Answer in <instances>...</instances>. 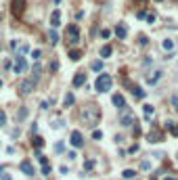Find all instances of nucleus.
Instances as JSON below:
<instances>
[{
  "instance_id": "nucleus-1",
  "label": "nucleus",
  "mask_w": 178,
  "mask_h": 180,
  "mask_svg": "<svg viewBox=\"0 0 178 180\" xmlns=\"http://www.w3.org/2000/svg\"><path fill=\"white\" fill-rule=\"evenodd\" d=\"M82 119H84V124H86V126H96V119H99V109L94 107V105H92V107H86L84 109V111H82Z\"/></svg>"
},
{
  "instance_id": "nucleus-2",
  "label": "nucleus",
  "mask_w": 178,
  "mask_h": 180,
  "mask_svg": "<svg viewBox=\"0 0 178 180\" xmlns=\"http://www.w3.org/2000/svg\"><path fill=\"white\" fill-rule=\"evenodd\" d=\"M111 84H113V78L109 73H101L96 78V82H94V90L96 92H107V90L111 88Z\"/></svg>"
},
{
  "instance_id": "nucleus-3",
  "label": "nucleus",
  "mask_w": 178,
  "mask_h": 180,
  "mask_svg": "<svg viewBox=\"0 0 178 180\" xmlns=\"http://www.w3.org/2000/svg\"><path fill=\"white\" fill-rule=\"evenodd\" d=\"M36 84H38V75H30V78H25L23 82H21V92L23 94H30V92H34L36 88Z\"/></svg>"
},
{
  "instance_id": "nucleus-4",
  "label": "nucleus",
  "mask_w": 178,
  "mask_h": 180,
  "mask_svg": "<svg viewBox=\"0 0 178 180\" xmlns=\"http://www.w3.org/2000/svg\"><path fill=\"white\" fill-rule=\"evenodd\" d=\"M65 40H67L69 44H78V42H80V29H78V25H67Z\"/></svg>"
},
{
  "instance_id": "nucleus-5",
  "label": "nucleus",
  "mask_w": 178,
  "mask_h": 180,
  "mask_svg": "<svg viewBox=\"0 0 178 180\" xmlns=\"http://www.w3.org/2000/svg\"><path fill=\"white\" fill-rule=\"evenodd\" d=\"M69 143L75 147V149H82L84 147V138H82V132H78V130H73L69 136Z\"/></svg>"
},
{
  "instance_id": "nucleus-6",
  "label": "nucleus",
  "mask_w": 178,
  "mask_h": 180,
  "mask_svg": "<svg viewBox=\"0 0 178 180\" xmlns=\"http://www.w3.org/2000/svg\"><path fill=\"white\" fill-rule=\"evenodd\" d=\"M19 168H21V172H23L25 176H34V174H36L32 161H27V159H25V161H21V165H19Z\"/></svg>"
},
{
  "instance_id": "nucleus-7",
  "label": "nucleus",
  "mask_w": 178,
  "mask_h": 180,
  "mask_svg": "<svg viewBox=\"0 0 178 180\" xmlns=\"http://www.w3.org/2000/svg\"><path fill=\"white\" fill-rule=\"evenodd\" d=\"M11 4H13V13H15V15L19 17V15L23 13V6H25V0H13Z\"/></svg>"
},
{
  "instance_id": "nucleus-8",
  "label": "nucleus",
  "mask_w": 178,
  "mask_h": 180,
  "mask_svg": "<svg viewBox=\"0 0 178 180\" xmlns=\"http://www.w3.org/2000/svg\"><path fill=\"white\" fill-rule=\"evenodd\" d=\"M111 103H113L117 109H124L126 107V101H124V96H122V94H113V96H111Z\"/></svg>"
},
{
  "instance_id": "nucleus-9",
  "label": "nucleus",
  "mask_w": 178,
  "mask_h": 180,
  "mask_svg": "<svg viewBox=\"0 0 178 180\" xmlns=\"http://www.w3.org/2000/svg\"><path fill=\"white\" fill-rule=\"evenodd\" d=\"M59 23H61V13H59V11H53V15H51V25H53V29L59 27Z\"/></svg>"
},
{
  "instance_id": "nucleus-10",
  "label": "nucleus",
  "mask_w": 178,
  "mask_h": 180,
  "mask_svg": "<svg viewBox=\"0 0 178 180\" xmlns=\"http://www.w3.org/2000/svg\"><path fill=\"white\" fill-rule=\"evenodd\" d=\"M86 84V73H78L73 78V86H84Z\"/></svg>"
},
{
  "instance_id": "nucleus-11",
  "label": "nucleus",
  "mask_w": 178,
  "mask_h": 180,
  "mask_svg": "<svg viewBox=\"0 0 178 180\" xmlns=\"http://www.w3.org/2000/svg\"><path fill=\"white\" fill-rule=\"evenodd\" d=\"M159 78H161V71H159V69H157V71H151V75H147V84H155Z\"/></svg>"
},
{
  "instance_id": "nucleus-12",
  "label": "nucleus",
  "mask_w": 178,
  "mask_h": 180,
  "mask_svg": "<svg viewBox=\"0 0 178 180\" xmlns=\"http://www.w3.org/2000/svg\"><path fill=\"white\" fill-rule=\"evenodd\" d=\"M23 69H25V59H23V57H17V61H15V71L21 73Z\"/></svg>"
},
{
  "instance_id": "nucleus-13",
  "label": "nucleus",
  "mask_w": 178,
  "mask_h": 180,
  "mask_svg": "<svg viewBox=\"0 0 178 180\" xmlns=\"http://www.w3.org/2000/svg\"><path fill=\"white\" fill-rule=\"evenodd\" d=\"M111 53H113V48H111L109 44H107V46H103V48H101V59H109V57H111Z\"/></svg>"
},
{
  "instance_id": "nucleus-14",
  "label": "nucleus",
  "mask_w": 178,
  "mask_h": 180,
  "mask_svg": "<svg viewBox=\"0 0 178 180\" xmlns=\"http://www.w3.org/2000/svg\"><path fill=\"white\" fill-rule=\"evenodd\" d=\"M73 101H75V96H73L71 92H67V94H65V101H63V105H65V107H71V105H73Z\"/></svg>"
},
{
  "instance_id": "nucleus-15",
  "label": "nucleus",
  "mask_w": 178,
  "mask_h": 180,
  "mask_svg": "<svg viewBox=\"0 0 178 180\" xmlns=\"http://www.w3.org/2000/svg\"><path fill=\"white\" fill-rule=\"evenodd\" d=\"M126 34H128V29H126L124 25H117L115 27V36L117 38H126Z\"/></svg>"
},
{
  "instance_id": "nucleus-16",
  "label": "nucleus",
  "mask_w": 178,
  "mask_h": 180,
  "mask_svg": "<svg viewBox=\"0 0 178 180\" xmlns=\"http://www.w3.org/2000/svg\"><path fill=\"white\" fill-rule=\"evenodd\" d=\"M132 94H134L136 99H142V96H145L147 92H145V90H142L141 86H134V88H132Z\"/></svg>"
},
{
  "instance_id": "nucleus-17",
  "label": "nucleus",
  "mask_w": 178,
  "mask_h": 180,
  "mask_svg": "<svg viewBox=\"0 0 178 180\" xmlns=\"http://www.w3.org/2000/svg\"><path fill=\"white\" fill-rule=\"evenodd\" d=\"M32 144H34L36 149H40V147H44V138H42V136H34V140H32Z\"/></svg>"
},
{
  "instance_id": "nucleus-18",
  "label": "nucleus",
  "mask_w": 178,
  "mask_h": 180,
  "mask_svg": "<svg viewBox=\"0 0 178 180\" xmlns=\"http://www.w3.org/2000/svg\"><path fill=\"white\" fill-rule=\"evenodd\" d=\"M69 59L71 61H80V59H82V53H80V50H69Z\"/></svg>"
},
{
  "instance_id": "nucleus-19",
  "label": "nucleus",
  "mask_w": 178,
  "mask_h": 180,
  "mask_svg": "<svg viewBox=\"0 0 178 180\" xmlns=\"http://www.w3.org/2000/svg\"><path fill=\"white\" fill-rule=\"evenodd\" d=\"M159 140H161V134H157V132L149 134V143H159Z\"/></svg>"
},
{
  "instance_id": "nucleus-20",
  "label": "nucleus",
  "mask_w": 178,
  "mask_h": 180,
  "mask_svg": "<svg viewBox=\"0 0 178 180\" xmlns=\"http://www.w3.org/2000/svg\"><path fill=\"white\" fill-rule=\"evenodd\" d=\"M132 122H134V117H132V113H128V115H124V117H122V124H124V126H130Z\"/></svg>"
},
{
  "instance_id": "nucleus-21",
  "label": "nucleus",
  "mask_w": 178,
  "mask_h": 180,
  "mask_svg": "<svg viewBox=\"0 0 178 180\" xmlns=\"http://www.w3.org/2000/svg\"><path fill=\"white\" fill-rule=\"evenodd\" d=\"M161 46H163L166 50H172V48H174V40H163V42H161Z\"/></svg>"
},
{
  "instance_id": "nucleus-22",
  "label": "nucleus",
  "mask_w": 178,
  "mask_h": 180,
  "mask_svg": "<svg viewBox=\"0 0 178 180\" xmlns=\"http://www.w3.org/2000/svg\"><path fill=\"white\" fill-rule=\"evenodd\" d=\"M92 69H94V71H101V69H103V61H101V59L92 61Z\"/></svg>"
},
{
  "instance_id": "nucleus-23",
  "label": "nucleus",
  "mask_w": 178,
  "mask_h": 180,
  "mask_svg": "<svg viewBox=\"0 0 178 180\" xmlns=\"http://www.w3.org/2000/svg\"><path fill=\"white\" fill-rule=\"evenodd\" d=\"M48 38H51V42H53V44H57V42H59V34H57L54 29H51V32H48Z\"/></svg>"
},
{
  "instance_id": "nucleus-24",
  "label": "nucleus",
  "mask_w": 178,
  "mask_h": 180,
  "mask_svg": "<svg viewBox=\"0 0 178 180\" xmlns=\"http://www.w3.org/2000/svg\"><path fill=\"white\" fill-rule=\"evenodd\" d=\"M166 126H168V130L172 132V136H178V126H172V122H168Z\"/></svg>"
},
{
  "instance_id": "nucleus-25",
  "label": "nucleus",
  "mask_w": 178,
  "mask_h": 180,
  "mask_svg": "<svg viewBox=\"0 0 178 180\" xmlns=\"http://www.w3.org/2000/svg\"><path fill=\"white\" fill-rule=\"evenodd\" d=\"M142 109H145V115H147V117H149V115H153V105H149V103H147V105H142Z\"/></svg>"
},
{
  "instance_id": "nucleus-26",
  "label": "nucleus",
  "mask_w": 178,
  "mask_h": 180,
  "mask_svg": "<svg viewBox=\"0 0 178 180\" xmlns=\"http://www.w3.org/2000/svg\"><path fill=\"white\" fill-rule=\"evenodd\" d=\"M134 176H136V172H134V170H124V178L132 180V178H134Z\"/></svg>"
},
{
  "instance_id": "nucleus-27",
  "label": "nucleus",
  "mask_w": 178,
  "mask_h": 180,
  "mask_svg": "<svg viewBox=\"0 0 178 180\" xmlns=\"http://www.w3.org/2000/svg\"><path fill=\"white\" fill-rule=\"evenodd\" d=\"M92 168H94V159H86V161H84V170L88 172V170H92Z\"/></svg>"
},
{
  "instance_id": "nucleus-28",
  "label": "nucleus",
  "mask_w": 178,
  "mask_h": 180,
  "mask_svg": "<svg viewBox=\"0 0 178 180\" xmlns=\"http://www.w3.org/2000/svg\"><path fill=\"white\" fill-rule=\"evenodd\" d=\"M36 157H38V161L42 163V165H48V159H46V157H44V155H42V153H38V155H36Z\"/></svg>"
},
{
  "instance_id": "nucleus-29",
  "label": "nucleus",
  "mask_w": 178,
  "mask_h": 180,
  "mask_svg": "<svg viewBox=\"0 0 178 180\" xmlns=\"http://www.w3.org/2000/svg\"><path fill=\"white\" fill-rule=\"evenodd\" d=\"M54 151H57V153H63V151H65V144H63V143H57V144H54Z\"/></svg>"
},
{
  "instance_id": "nucleus-30",
  "label": "nucleus",
  "mask_w": 178,
  "mask_h": 180,
  "mask_svg": "<svg viewBox=\"0 0 178 180\" xmlns=\"http://www.w3.org/2000/svg\"><path fill=\"white\" fill-rule=\"evenodd\" d=\"M4 124H6V113L0 111V126H4Z\"/></svg>"
},
{
  "instance_id": "nucleus-31",
  "label": "nucleus",
  "mask_w": 178,
  "mask_h": 180,
  "mask_svg": "<svg viewBox=\"0 0 178 180\" xmlns=\"http://www.w3.org/2000/svg\"><path fill=\"white\" fill-rule=\"evenodd\" d=\"M19 50H21V54H27V53H30V46H27V44H21Z\"/></svg>"
},
{
  "instance_id": "nucleus-32",
  "label": "nucleus",
  "mask_w": 178,
  "mask_h": 180,
  "mask_svg": "<svg viewBox=\"0 0 178 180\" xmlns=\"http://www.w3.org/2000/svg\"><path fill=\"white\" fill-rule=\"evenodd\" d=\"M101 36L103 38H111V29H101Z\"/></svg>"
},
{
  "instance_id": "nucleus-33",
  "label": "nucleus",
  "mask_w": 178,
  "mask_h": 180,
  "mask_svg": "<svg viewBox=\"0 0 178 180\" xmlns=\"http://www.w3.org/2000/svg\"><path fill=\"white\" fill-rule=\"evenodd\" d=\"M32 57H34L36 61H40V57H42V53H40V50H38V48H36L34 53H32Z\"/></svg>"
},
{
  "instance_id": "nucleus-34",
  "label": "nucleus",
  "mask_w": 178,
  "mask_h": 180,
  "mask_svg": "<svg viewBox=\"0 0 178 180\" xmlns=\"http://www.w3.org/2000/svg\"><path fill=\"white\" fill-rule=\"evenodd\" d=\"M42 174L48 176V174H51V165H44V168H42Z\"/></svg>"
},
{
  "instance_id": "nucleus-35",
  "label": "nucleus",
  "mask_w": 178,
  "mask_h": 180,
  "mask_svg": "<svg viewBox=\"0 0 178 180\" xmlns=\"http://www.w3.org/2000/svg\"><path fill=\"white\" fill-rule=\"evenodd\" d=\"M149 168H151V163H149V161H142L141 163V170H149Z\"/></svg>"
},
{
  "instance_id": "nucleus-36",
  "label": "nucleus",
  "mask_w": 178,
  "mask_h": 180,
  "mask_svg": "<svg viewBox=\"0 0 178 180\" xmlns=\"http://www.w3.org/2000/svg\"><path fill=\"white\" fill-rule=\"evenodd\" d=\"M25 115H27V109H21V111H19V119H23Z\"/></svg>"
},
{
  "instance_id": "nucleus-37",
  "label": "nucleus",
  "mask_w": 178,
  "mask_h": 180,
  "mask_svg": "<svg viewBox=\"0 0 178 180\" xmlns=\"http://www.w3.org/2000/svg\"><path fill=\"white\" fill-rule=\"evenodd\" d=\"M92 136H94V138H96V140H99V138H101V136H103V134H101V130H94V132H92Z\"/></svg>"
},
{
  "instance_id": "nucleus-38",
  "label": "nucleus",
  "mask_w": 178,
  "mask_h": 180,
  "mask_svg": "<svg viewBox=\"0 0 178 180\" xmlns=\"http://www.w3.org/2000/svg\"><path fill=\"white\" fill-rule=\"evenodd\" d=\"M136 17H138V19H147V17H149V15H147L145 11H141V13H136Z\"/></svg>"
},
{
  "instance_id": "nucleus-39",
  "label": "nucleus",
  "mask_w": 178,
  "mask_h": 180,
  "mask_svg": "<svg viewBox=\"0 0 178 180\" xmlns=\"http://www.w3.org/2000/svg\"><path fill=\"white\" fill-rule=\"evenodd\" d=\"M172 105H174V109H178V96H176V94L172 96Z\"/></svg>"
},
{
  "instance_id": "nucleus-40",
  "label": "nucleus",
  "mask_w": 178,
  "mask_h": 180,
  "mask_svg": "<svg viewBox=\"0 0 178 180\" xmlns=\"http://www.w3.org/2000/svg\"><path fill=\"white\" fill-rule=\"evenodd\" d=\"M141 44H142V46H145V44H149V38H147V36H141Z\"/></svg>"
},
{
  "instance_id": "nucleus-41",
  "label": "nucleus",
  "mask_w": 178,
  "mask_h": 180,
  "mask_svg": "<svg viewBox=\"0 0 178 180\" xmlns=\"http://www.w3.org/2000/svg\"><path fill=\"white\" fill-rule=\"evenodd\" d=\"M57 67H59V65H57V61H53V63H51V71H57Z\"/></svg>"
},
{
  "instance_id": "nucleus-42",
  "label": "nucleus",
  "mask_w": 178,
  "mask_h": 180,
  "mask_svg": "<svg viewBox=\"0 0 178 180\" xmlns=\"http://www.w3.org/2000/svg\"><path fill=\"white\" fill-rule=\"evenodd\" d=\"M0 178H2V180H11V176H6V174H0Z\"/></svg>"
},
{
  "instance_id": "nucleus-43",
  "label": "nucleus",
  "mask_w": 178,
  "mask_h": 180,
  "mask_svg": "<svg viewBox=\"0 0 178 180\" xmlns=\"http://www.w3.org/2000/svg\"><path fill=\"white\" fill-rule=\"evenodd\" d=\"M163 180H178V178H174V176H166Z\"/></svg>"
},
{
  "instance_id": "nucleus-44",
  "label": "nucleus",
  "mask_w": 178,
  "mask_h": 180,
  "mask_svg": "<svg viewBox=\"0 0 178 180\" xmlns=\"http://www.w3.org/2000/svg\"><path fill=\"white\" fill-rule=\"evenodd\" d=\"M54 2H57V4H59V2H61V0H54Z\"/></svg>"
}]
</instances>
